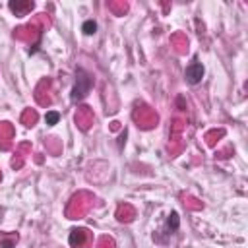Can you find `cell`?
Here are the masks:
<instances>
[{"mask_svg":"<svg viewBox=\"0 0 248 248\" xmlns=\"http://www.w3.org/2000/svg\"><path fill=\"white\" fill-rule=\"evenodd\" d=\"M91 87H93V76L87 70L78 68L76 70V83H74V89H72V101L83 99L89 93Z\"/></svg>","mask_w":248,"mask_h":248,"instance_id":"6da1fadb","label":"cell"},{"mask_svg":"<svg viewBox=\"0 0 248 248\" xmlns=\"http://www.w3.org/2000/svg\"><path fill=\"white\" fill-rule=\"evenodd\" d=\"M91 242V232L87 229H74L70 232V246L72 248H87Z\"/></svg>","mask_w":248,"mask_h":248,"instance_id":"7a4b0ae2","label":"cell"},{"mask_svg":"<svg viewBox=\"0 0 248 248\" xmlns=\"http://www.w3.org/2000/svg\"><path fill=\"white\" fill-rule=\"evenodd\" d=\"M202 78H203V64H202L200 60L190 62V66H188L186 72H184V79H186L190 85H196V83L202 81Z\"/></svg>","mask_w":248,"mask_h":248,"instance_id":"3957f363","label":"cell"},{"mask_svg":"<svg viewBox=\"0 0 248 248\" xmlns=\"http://www.w3.org/2000/svg\"><path fill=\"white\" fill-rule=\"evenodd\" d=\"M81 198H83V194H79V196H74L72 198V202H70V205H68V215H70V219H78V217H81L83 213H85V209H87V205H89V202H81Z\"/></svg>","mask_w":248,"mask_h":248,"instance_id":"277c9868","label":"cell"},{"mask_svg":"<svg viewBox=\"0 0 248 248\" xmlns=\"http://www.w3.org/2000/svg\"><path fill=\"white\" fill-rule=\"evenodd\" d=\"M178 225H180L178 213H176V211H170V215L167 217V223H165V227H163V229H161V231H159L157 234H161V232H163V234H165L163 242H165V240H167V238H169L170 234H174V232L178 231Z\"/></svg>","mask_w":248,"mask_h":248,"instance_id":"5b68a950","label":"cell"},{"mask_svg":"<svg viewBox=\"0 0 248 248\" xmlns=\"http://www.w3.org/2000/svg\"><path fill=\"white\" fill-rule=\"evenodd\" d=\"M76 122L81 130H87L89 124H93V112L89 110V107H79L76 112Z\"/></svg>","mask_w":248,"mask_h":248,"instance_id":"8992f818","label":"cell"},{"mask_svg":"<svg viewBox=\"0 0 248 248\" xmlns=\"http://www.w3.org/2000/svg\"><path fill=\"white\" fill-rule=\"evenodd\" d=\"M140 112H141V116H134V118L140 120V126H141V128H151V126L157 122V114H155L153 110H149V108H141Z\"/></svg>","mask_w":248,"mask_h":248,"instance_id":"52a82bcc","label":"cell"},{"mask_svg":"<svg viewBox=\"0 0 248 248\" xmlns=\"http://www.w3.org/2000/svg\"><path fill=\"white\" fill-rule=\"evenodd\" d=\"M10 6V10L16 14V16H25L27 12H31L33 10V2H10L8 4Z\"/></svg>","mask_w":248,"mask_h":248,"instance_id":"ba28073f","label":"cell"},{"mask_svg":"<svg viewBox=\"0 0 248 248\" xmlns=\"http://www.w3.org/2000/svg\"><path fill=\"white\" fill-rule=\"evenodd\" d=\"M116 217H118V221H132L134 219V207L132 205H120L118 207V211H116Z\"/></svg>","mask_w":248,"mask_h":248,"instance_id":"9c48e42d","label":"cell"},{"mask_svg":"<svg viewBox=\"0 0 248 248\" xmlns=\"http://www.w3.org/2000/svg\"><path fill=\"white\" fill-rule=\"evenodd\" d=\"M0 240H2V248H16V242H17V234H0Z\"/></svg>","mask_w":248,"mask_h":248,"instance_id":"30bf717a","label":"cell"},{"mask_svg":"<svg viewBox=\"0 0 248 248\" xmlns=\"http://www.w3.org/2000/svg\"><path fill=\"white\" fill-rule=\"evenodd\" d=\"M21 120H23V124H25V126H33V124L37 122V112L29 108V110H25V112H23Z\"/></svg>","mask_w":248,"mask_h":248,"instance_id":"8fae6325","label":"cell"},{"mask_svg":"<svg viewBox=\"0 0 248 248\" xmlns=\"http://www.w3.org/2000/svg\"><path fill=\"white\" fill-rule=\"evenodd\" d=\"M81 31H83L85 35H95V31H97V23H95L93 19H87V21L81 25Z\"/></svg>","mask_w":248,"mask_h":248,"instance_id":"7c38bea8","label":"cell"},{"mask_svg":"<svg viewBox=\"0 0 248 248\" xmlns=\"http://www.w3.org/2000/svg\"><path fill=\"white\" fill-rule=\"evenodd\" d=\"M58 120H60V114H58L56 110H48V112L45 114V122H46L48 126H54Z\"/></svg>","mask_w":248,"mask_h":248,"instance_id":"4fadbf2b","label":"cell"},{"mask_svg":"<svg viewBox=\"0 0 248 248\" xmlns=\"http://www.w3.org/2000/svg\"><path fill=\"white\" fill-rule=\"evenodd\" d=\"M97 248H114V240H112V238H108V236H103V238L99 240Z\"/></svg>","mask_w":248,"mask_h":248,"instance_id":"5bb4252c","label":"cell"},{"mask_svg":"<svg viewBox=\"0 0 248 248\" xmlns=\"http://www.w3.org/2000/svg\"><path fill=\"white\" fill-rule=\"evenodd\" d=\"M0 178H2V174H0Z\"/></svg>","mask_w":248,"mask_h":248,"instance_id":"9a60e30c","label":"cell"}]
</instances>
